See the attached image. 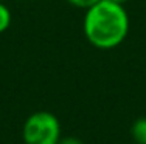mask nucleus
Here are the masks:
<instances>
[{"label": "nucleus", "instance_id": "nucleus-1", "mask_svg": "<svg viewBox=\"0 0 146 144\" xmlns=\"http://www.w3.org/2000/svg\"><path fill=\"white\" fill-rule=\"evenodd\" d=\"M129 25V16L123 5L101 0L86 11L82 30L90 45L98 50H112L124 42Z\"/></svg>", "mask_w": 146, "mask_h": 144}, {"label": "nucleus", "instance_id": "nucleus-2", "mask_svg": "<svg viewBox=\"0 0 146 144\" xmlns=\"http://www.w3.org/2000/svg\"><path fill=\"white\" fill-rule=\"evenodd\" d=\"M25 144H58L61 135V122L51 112L39 110L31 113L22 127Z\"/></svg>", "mask_w": 146, "mask_h": 144}, {"label": "nucleus", "instance_id": "nucleus-3", "mask_svg": "<svg viewBox=\"0 0 146 144\" xmlns=\"http://www.w3.org/2000/svg\"><path fill=\"white\" fill-rule=\"evenodd\" d=\"M131 136L137 144H146V116H140L132 122Z\"/></svg>", "mask_w": 146, "mask_h": 144}, {"label": "nucleus", "instance_id": "nucleus-4", "mask_svg": "<svg viewBox=\"0 0 146 144\" xmlns=\"http://www.w3.org/2000/svg\"><path fill=\"white\" fill-rule=\"evenodd\" d=\"M11 22H13V16L9 8L5 5V2H0V34L5 33L11 26Z\"/></svg>", "mask_w": 146, "mask_h": 144}, {"label": "nucleus", "instance_id": "nucleus-5", "mask_svg": "<svg viewBox=\"0 0 146 144\" xmlns=\"http://www.w3.org/2000/svg\"><path fill=\"white\" fill-rule=\"evenodd\" d=\"M67 2L70 3L72 6H75V8L86 9V11H87L89 8H92L93 5H96V3L101 2V0H67Z\"/></svg>", "mask_w": 146, "mask_h": 144}, {"label": "nucleus", "instance_id": "nucleus-6", "mask_svg": "<svg viewBox=\"0 0 146 144\" xmlns=\"http://www.w3.org/2000/svg\"><path fill=\"white\" fill-rule=\"evenodd\" d=\"M58 144H84V143L78 136H62Z\"/></svg>", "mask_w": 146, "mask_h": 144}, {"label": "nucleus", "instance_id": "nucleus-7", "mask_svg": "<svg viewBox=\"0 0 146 144\" xmlns=\"http://www.w3.org/2000/svg\"><path fill=\"white\" fill-rule=\"evenodd\" d=\"M109 2H113V3H118V5H123L124 6V3L129 2V0H109Z\"/></svg>", "mask_w": 146, "mask_h": 144}, {"label": "nucleus", "instance_id": "nucleus-8", "mask_svg": "<svg viewBox=\"0 0 146 144\" xmlns=\"http://www.w3.org/2000/svg\"><path fill=\"white\" fill-rule=\"evenodd\" d=\"M0 2H5V0H0Z\"/></svg>", "mask_w": 146, "mask_h": 144}]
</instances>
